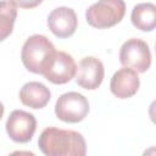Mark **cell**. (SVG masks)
I'll return each instance as SVG.
<instances>
[{
    "instance_id": "6da1fadb",
    "label": "cell",
    "mask_w": 156,
    "mask_h": 156,
    "mask_svg": "<svg viewBox=\"0 0 156 156\" xmlns=\"http://www.w3.org/2000/svg\"><path fill=\"white\" fill-rule=\"evenodd\" d=\"M38 146L46 156H84L87 154V144L80 133L56 127H49L41 132Z\"/></svg>"
},
{
    "instance_id": "7a4b0ae2",
    "label": "cell",
    "mask_w": 156,
    "mask_h": 156,
    "mask_svg": "<svg viewBox=\"0 0 156 156\" xmlns=\"http://www.w3.org/2000/svg\"><path fill=\"white\" fill-rule=\"evenodd\" d=\"M55 51L54 44L45 35L34 34L24 41L21 51V58L29 72L43 74Z\"/></svg>"
},
{
    "instance_id": "3957f363",
    "label": "cell",
    "mask_w": 156,
    "mask_h": 156,
    "mask_svg": "<svg viewBox=\"0 0 156 156\" xmlns=\"http://www.w3.org/2000/svg\"><path fill=\"white\" fill-rule=\"evenodd\" d=\"M126 13L123 0H99L85 12L87 22L98 29L110 28L122 21Z\"/></svg>"
},
{
    "instance_id": "277c9868",
    "label": "cell",
    "mask_w": 156,
    "mask_h": 156,
    "mask_svg": "<svg viewBox=\"0 0 156 156\" xmlns=\"http://www.w3.org/2000/svg\"><path fill=\"white\" fill-rule=\"evenodd\" d=\"M119 61L122 66L144 73L151 65V52L149 45L138 38L128 39L119 50Z\"/></svg>"
},
{
    "instance_id": "5b68a950",
    "label": "cell",
    "mask_w": 156,
    "mask_h": 156,
    "mask_svg": "<svg viewBox=\"0 0 156 156\" xmlns=\"http://www.w3.org/2000/svg\"><path fill=\"white\" fill-rule=\"evenodd\" d=\"M89 112L87 98L77 91L62 94L55 104V115L58 119L67 123H78L83 121Z\"/></svg>"
},
{
    "instance_id": "8992f818",
    "label": "cell",
    "mask_w": 156,
    "mask_h": 156,
    "mask_svg": "<svg viewBox=\"0 0 156 156\" xmlns=\"http://www.w3.org/2000/svg\"><path fill=\"white\" fill-rule=\"evenodd\" d=\"M77 65L73 57L65 51H55L49 60L43 76L54 84H65L76 74Z\"/></svg>"
},
{
    "instance_id": "52a82bcc",
    "label": "cell",
    "mask_w": 156,
    "mask_h": 156,
    "mask_svg": "<svg viewBox=\"0 0 156 156\" xmlns=\"http://www.w3.org/2000/svg\"><path fill=\"white\" fill-rule=\"evenodd\" d=\"M6 133L16 143H28L32 140L35 129V117L23 110H15L10 113L6 121Z\"/></svg>"
},
{
    "instance_id": "ba28073f",
    "label": "cell",
    "mask_w": 156,
    "mask_h": 156,
    "mask_svg": "<svg viewBox=\"0 0 156 156\" xmlns=\"http://www.w3.org/2000/svg\"><path fill=\"white\" fill-rule=\"evenodd\" d=\"M105 76L102 62L94 57L87 56L80 60L76 69V83L87 90H94L100 87Z\"/></svg>"
},
{
    "instance_id": "9c48e42d",
    "label": "cell",
    "mask_w": 156,
    "mask_h": 156,
    "mask_svg": "<svg viewBox=\"0 0 156 156\" xmlns=\"http://www.w3.org/2000/svg\"><path fill=\"white\" fill-rule=\"evenodd\" d=\"M77 26V15L71 7H56L48 16V27L57 38H68L73 35Z\"/></svg>"
},
{
    "instance_id": "30bf717a",
    "label": "cell",
    "mask_w": 156,
    "mask_h": 156,
    "mask_svg": "<svg viewBox=\"0 0 156 156\" xmlns=\"http://www.w3.org/2000/svg\"><path fill=\"white\" fill-rule=\"evenodd\" d=\"M139 85L140 80L138 77V72L127 67L118 69L112 76L110 82L111 93L119 99H127L135 95Z\"/></svg>"
},
{
    "instance_id": "8fae6325",
    "label": "cell",
    "mask_w": 156,
    "mask_h": 156,
    "mask_svg": "<svg viewBox=\"0 0 156 156\" xmlns=\"http://www.w3.org/2000/svg\"><path fill=\"white\" fill-rule=\"evenodd\" d=\"M49 88L39 82H28L20 90V100L23 105L32 108H43L50 101Z\"/></svg>"
},
{
    "instance_id": "7c38bea8",
    "label": "cell",
    "mask_w": 156,
    "mask_h": 156,
    "mask_svg": "<svg viewBox=\"0 0 156 156\" xmlns=\"http://www.w3.org/2000/svg\"><path fill=\"white\" fill-rule=\"evenodd\" d=\"M132 23L143 32H151L156 27V6L152 2H141L133 7Z\"/></svg>"
},
{
    "instance_id": "4fadbf2b",
    "label": "cell",
    "mask_w": 156,
    "mask_h": 156,
    "mask_svg": "<svg viewBox=\"0 0 156 156\" xmlns=\"http://www.w3.org/2000/svg\"><path fill=\"white\" fill-rule=\"evenodd\" d=\"M16 17V6L10 1H0V41L12 33Z\"/></svg>"
},
{
    "instance_id": "5bb4252c",
    "label": "cell",
    "mask_w": 156,
    "mask_h": 156,
    "mask_svg": "<svg viewBox=\"0 0 156 156\" xmlns=\"http://www.w3.org/2000/svg\"><path fill=\"white\" fill-rule=\"evenodd\" d=\"M41 1L43 0H10V2H12L16 7L21 9H34L40 5Z\"/></svg>"
},
{
    "instance_id": "9a60e30c",
    "label": "cell",
    "mask_w": 156,
    "mask_h": 156,
    "mask_svg": "<svg viewBox=\"0 0 156 156\" xmlns=\"http://www.w3.org/2000/svg\"><path fill=\"white\" fill-rule=\"evenodd\" d=\"M2 116H4V105L2 102H0V119L2 118Z\"/></svg>"
}]
</instances>
